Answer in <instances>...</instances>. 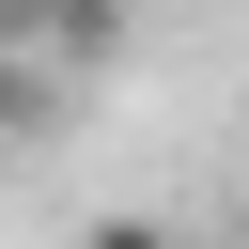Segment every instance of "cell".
Masks as SVG:
<instances>
[{"label": "cell", "mask_w": 249, "mask_h": 249, "mask_svg": "<svg viewBox=\"0 0 249 249\" xmlns=\"http://www.w3.org/2000/svg\"><path fill=\"white\" fill-rule=\"evenodd\" d=\"M0 31H62V47H93V31H109V0H0Z\"/></svg>", "instance_id": "cell-1"}, {"label": "cell", "mask_w": 249, "mask_h": 249, "mask_svg": "<svg viewBox=\"0 0 249 249\" xmlns=\"http://www.w3.org/2000/svg\"><path fill=\"white\" fill-rule=\"evenodd\" d=\"M31 109H47V78H31V31H0V140H16Z\"/></svg>", "instance_id": "cell-2"}, {"label": "cell", "mask_w": 249, "mask_h": 249, "mask_svg": "<svg viewBox=\"0 0 249 249\" xmlns=\"http://www.w3.org/2000/svg\"><path fill=\"white\" fill-rule=\"evenodd\" d=\"M78 249H187V233H156V218H93Z\"/></svg>", "instance_id": "cell-3"}, {"label": "cell", "mask_w": 249, "mask_h": 249, "mask_svg": "<svg viewBox=\"0 0 249 249\" xmlns=\"http://www.w3.org/2000/svg\"><path fill=\"white\" fill-rule=\"evenodd\" d=\"M233 249H249V233H233Z\"/></svg>", "instance_id": "cell-4"}]
</instances>
